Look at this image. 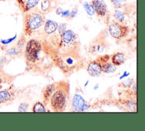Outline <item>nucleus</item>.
Returning a JSON list of instances; mask_svg holds the SVG:
<instances>
[{
	"mask_svg": "<svg viewBox=\"0 0 145 131\" xmlns=\"http://www.w3.org/2000/svg\"><path fill=\"white\" fill-rule=\"evenodd\" d=\"M83 6L86 11L88 15H93L94 14L95 10L91 4H89L88 2H84L83 4Z\"/></svg>",
	"mask_w": 145,
	"mask_h": 131,
	"instance_id": "nucleus-16",
	"label": "nucleus"
},
{
	"mask_svg": "<svg viewBox=\"0 0 145 131\" xmlns=\"http://www.w3.org/2000/svg\"><path fill=\"white\" fill-rule=\"evenodd\" d=\"M44 21V16L39 11H32L26 14L24 17L25 34L31 35L33 31L42 25Z\"/></svg>",
	"mask_w": 145,
	"mask_h": 131,
	"instance_id": "nucleus-2",
	"label": "nucleus"
},
{
	"mask_svg": "<svg viewBox=\"0 0 145 131\" xmlns=\"http://www.w3.org/2000/svg\"><path fill=\"white\" fill-rule=\"evenodd\" d=\"M91 5H92L95 12L100 17H104L105 15L107 9L105 5L100 0H93L91 2Z\"/></svg>",
	"mask_w": 145,
	"mask_h": 131,
	"instance_id": "nucleus-7",
	"label": "nucleus"
},
{
	"mask_svg": "<svg viewBox=\"0 0 145 131\" xmlns=\"http://www.w3.org/2000/svg\"><path fill=\"white\" fill-rule=\"evenodd\" d=\"M51 2L49 0H42L41 2V9L42 11L46 12L50 9Z\"/></svg>",
	"mask_w": 145,
	"mask_h": 131,
	"instance_id": "nucleus-15",
	"label": "nucleus"
},
{
	"mask_svg": "<svg viewBox=\"0 0 145 131\" xmlns=\"http://www.w3.org/2000/svg\"><path fill=\"white\" fill-rule=\"evenodd\" d=\"M40 0H16L20 9L26 13L34 8Z\"/></svg>",
	"mask_w": 145,
	"mask_h": 131,
	"instance_id": "nucleus-5",
	"label": "nucleus"
},
{
	"mask_svg": "<svg viewBox=\"0 0 145 131\" xmlns=\"http://www.w3.org/2000/svg\"><path fill=\"white\" fill-rule=\"evenodd\" d=\"M16 35H15L12 38H10L7 39H2L1 40V43L3 44H7L11 43L12 41H13L16 38Z\"/></svg>",
	"mask_w": 145,
	"mask_h": 131,
	"instance_id": "nucleus-20",
	"label": "nucleus"
},
{
	"mask_svg": "<svg viewBox=\"0 0 145 131\" xmlns=\"http://www.w3.org/2000/svg\"><path fill=\"white\" fill-rule=\"evenodd\" d=\"M66 29V26L65 24H61V25H59V28H58V31L60 33V34H62Z\"/></svg>",
	"mask_w": 145,
	"mask_h": 131,
	"instance_id": "nucleus-22",
	"label": "nucleus"
},
{
	"mask_svg": "<svg viewBox=\"0 0 145 131\" xmlns=\"http://www.w3.org/2000/svg\"><path fill=\"white\" fill-rule=\"evenodd\" d=\"M87 71L91 76H99L102 72L100 63L97 60L90 62L87 67Z\"/></svg>",
	"mask_w": 145,
	"mask_h": 131,
	"instance_id": "nucleus-6",
	"label": "nucleus"
},
{
	"mask_svg": "<svg viewBox=\"0 0 145 131\" xmlns=\"http://www.w3.org/2000/svg\"><path fill=\"white\" fill-rule=\"evenodd\" d=\"M74 39V33L70 30H65L62 34V40L63 43L68 44L72 42Z\"/></svg>",
	"mask_w": 145,
	"mask_h": 131,
	"instance_id": "nucleus-10",
	"label": "nucleus"
},
{
	"mask_svg": "<svg viewBox=\"0 0 145 131\" xmlns=\"http://www.w3.org/2000/svg\"><path fill=\"white\" fill-rule=\"evenodd\" d=\"M72 107L74 109V111H82L86 108V104L83 98L79 95H75L73 98L72 103Z\"/></svg>",
	"mask_w": 145,
	"mask_h": 131,
	"instance_id": "nucleus-8",
	"label": "nucleus"
},
{
	"mask_svg": "<svg viewBox=\"0 0 145 131\" xmlns=\"http://www.w3.org/2000/svg\"><path fill=\"white\" fill-rule=\"evenodd\" d=\"M69 89V83L65 81H60L55 86L50 99V107L53 111L62 112L65 109Z\"/></svg>",
	"mask_w": 145,
	"mask_h": 131,
	"instance_id": "nucleus-1",
	"label": "nucleus"
},
{
	"mask_svg": "<svg viewBox=\"0 0 145 131\" xmlns=\"http://www.w3.org/2000/svg\"><path fill=\"white\" fill-rule=\"evenodd\" d=\"M41 45L36 39L29 40L25 47V56L27 60L31 62H35L39 58V53L41 51Z\"/></svg>",
	"mask_w": 145,
	"mask_h": 131,
	"instance_id": "nucleus-3",
	"label": "nucleus"
},
{
	"mask_svg": "<svg viewBox=\"0 0 145 131\" xmlns=\"http://www.w3.org/2000/svg\"><path fill=\"white\" fill-rule=\"evenodd\" d=\"M20 52V49L18 48H11L6 51V53L10 55H15L18 54Z\"/></svg>",
	"mask_w": 145,
	"mask_h": 131,
	"instance_id": "nucleus-18",
	"label": "nucleus"
},
{
	"mask_svg": "<svg viewBox=\"0 0 145 131\" xmlns=\"http://www.w3.org/2000/svg\"><path fill=\"white\" fill-rule=\"evenodd\" d=\"M11 98V95L8 91H0V103L6 102Z\"/></svg>",
	"mask_w": 145,
	"mask_h": 131,
	"instance_id": "nucleus-13",
	"label": "nucleus"
},
{
	"mask_svg": "<svg viewBox=\"0 0 145 131\" xmlns=\"http://www.w3.org/2000/svg\"><path fill=\"white\" fill-rule=\"evenodd\" d=\"M24 42H25V39L24 38L22 37L19 40V41L17 43V47L18 48L20 49L22 48L23 46H24Z\"/></svg>",
	"mask_w": 145,
	"mask_h": 131,
	"instance_id": "nucleus-21",
	"label": "nucleus"
},
{
	"mask_svg": "<svg viewBox=\"0 0 145 131\" xmlns=\"http://www.w3.org/2000/svg\"><path fill=\"white\" fill-rule=\"evenodd\" d=\"M109 32L110 35L116 39L125 36L128 33V27L119 22H113L109 26Z\"/></svg>",
	"mask_w": 145,
	"mask_h": 131,
	"instance_id": "nucleus-4",
	"label": "nucleus"
},
{
	"mask_svg": "<svg viewBox=\"0 0 145 131\" xmlns=\"http://www.w3.org/2000/svg\"><path fill=\"white\" fill-rule=\"evenodd\" d=\"M32 111L33 112H45L46 109L42 103L40 102H37L34 104Z\"/></svg>",
	"mask_w": 145,
	"mask_h": 131,
	"instance_id": "nucleus-14",
	"label": "nucleus"
},
{
	"mask_svg": "<svg viewBox=\"0 0 145 131\" xmlns=\"http://www.w3.org/2000/svg\"><path fill=\"white\" fill-rule=\"evenodd\" d=\"M100 64H101V71L104 73H113L115 72V71L116 70V67L113 63L106 62L101 63Z\"/></svg>",
	"mask_w": 145,
	"mask_h": 131,
	"instance_id": "nucleus-12",
	"label": "nucleus"
},
{
	"mask_svg": "<svg viewBox=\"0 0 145 131\" xmlns=\"http://www.w3.org/2000/svg\"><path fill=\"white\" fill-rule=\"evenodd\" d=\"M58 28V23L53 21H47L44 26V30L48 34H50L54 32Z\"/></svg>",
	"mask_w": 145,
	"mask_h": 131,
	"instance_id": "nucleus-9",
	"label": "nucleus"
},
{
	"mask_svg": "<svg viewBox=\"0 0 145 131\" xmlns=\"http://www.w3.org/2000/svg\"><path fill=\"white\" fill-rule=\"evenodd\" d=\"M112 2L113 5L115 6V7H120L121 4V3L118 0H112Z\"/></svg>",
	"mask_w": 145,
	"mask_h": 131,
	"instance_id": "nucleus-24",
	"label": "nucleus"
},
{
	"mask_svg": "<svg viewBox=\"0 0 145 131\" xmlns=\"http://www.w3.org/2000/svg\"><path fill=\"white\" fill-rule=\"evenodd\" d=\"M0 1H5V0H0Z\"/></svg>",
	"mask_w": 145,
	"mask_h": 131,
	"instance_id": "nucleus-26",
	"label": "nucleus"
},
{
	"mask_svg": "<svg viewBox=\"0 0 145 131\" xmlns=\"http://www.w3.org/2000/svg\"><path fill=\"white\" fill-rule=\"evenodd\" d=\"M61 15L62 17H67L70 15V11L69 10L62 11V12L61 13Z\"/></svg>",
	"mask_w": 145,
	"mask_h": 131,
	"instance_id": "nucleus-23",
	"label": "nucleus"
},
{
	"mask_svg": "<svg viewBox=\"0 0 145 131\" xmlns=\"http://www.w3.org/2000/svg\"><path fill=\"white\" fill-rule=\"evenodd\" d=\"M114 17L116 19H117L120 22H122L125 18V17H124L122 12L118 10H117L115 11V12L114 13Z\"/></svg>",
	"mask_w": 145,
	"mask_h": 131,
	"instance_id": "nucleus-17",
	"label": "nucleus"
},
{
	"mask_svg": "<svg viewBox=\"0 0 145 131\" xmlns=\"http://www.w3.org/2000/svg\"><path fill=\"white\" fill-rule=\"evenodd\" d=\"M27 108H28V104H27L25 103H22L19 105L18 111L20 112H25L27 109Z\"/></svg>",
	"mask_w": 145,
	"mask_h": 131,
	"instance_id": "nucleus-19",
	"label": "nucleus"
},
{
	"mask_svg": "<svg viewBox=\"0 0 145 131\" xmlns=\"http://www.w3.org/2000/svg\"><path fill=\"white\" fill-rule=\"evenodd\" d=\"M125 61V54L122 52H117L114 54L112 58V62L114 66H120Z\"/></svg>",
	"mask_w": 145,
	"mask_h": 131,
	"instance_id": "nucleus-11",
	"label": "nucleus"
},
{
	"mask_svg": "<svg viewBox=\"0 0 145 131\" xmlns=\"http://www.w3.org/2000/svg\"><path fill=\"white\" fill-rule=\"evenodd\" d=\"M120 3L121 2H125V1H126V0H118Z\"/></svg>",
	"mask_w": 145,
	"mask_h": 131,
	"instance_id": "nucleus-25",
	"label": "nucleus"
}]
</instances>
